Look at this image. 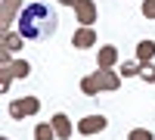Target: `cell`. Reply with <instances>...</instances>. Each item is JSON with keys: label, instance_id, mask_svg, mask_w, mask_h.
Returning a JSON list of instances; mask_svg holds the SVG:
<instances>
[{"label": "cell", "instance_id": "obj_3", "mask_svg": "<svg viewBox=\"0 0 155 140\" xmlns=\"http://www.w3.org/2000/svg\"><path fill=\"white\" fill-rule=\"evenodd\" d=\"M37 112H41V97H19V100L9 103V115L16 121L28 118V115H37Z\"/></svg>", "mask_w": 155, "mask_h": 140}, {"label": "cell", "instance_id": "obj_15", "mask_svg": "<svg viewBox=\"0 0 155 140\" xmlns=\"http://www.w3.org/2000/svg\"><path fill=\"white\" fill-rule=\"evenodd\" d=\"M140 78H143L146 84H155V66H152V62H143V69H140Z\"/></svg>", "mask_w": 155, "mask_h": 140}, {"label": "cell", "instance_id": "obj_7", "mask_svg": "<svg viewBox=\"0 0 155 140\" xmlns=\"http://www.w3.org/2000/svg\"><path fill=\"white\" fill-rule=\"evenodd\" d=\"M71 47H78V50H90V47H96V28H87V25H81V28L71 34Z\"/></svg>", "mask_w": 155, "mask_h": 140}, {"label": "cell", "instance_id": "obj_8", "mask_svg": "<svg viewBox=\"0 0 155 140\" xmlns=\"http://www.w3.org/2000/svg\"><path fill=\"white\" fill-rule=\"evenodd\" d=\"M50 121H53V128H56V137H59V140H68V137H71V131H74V128H71V121H68L65 112H56Z\"/></svg>", "mask_w": 155, "mask_h": 140}, {"label": "cell", "instance_id": "obj_10", "mask_svg": "<svg viewBox=\"0 0 155 140\" xmlns=\"http://www.w3.org/2000/svg\"><path fill=\"white\" fill-rule=\"evenodd\" d=\"M34 140H59L53 121H37V125H34Z\"/></svg>", "mask_w": 155, "mask_h": 140}, {"label": "cell", "instance_id": "obj_4", "mask_svg": "<svg viewBox=\"0 0 155 140\" xmlns=\"http://www.w3.org/2000/svg\"><path fill=\"white\" fill-rule=\"evenodd\" d=\"M109 128V118L106 115H87L78 121V134H84V137H93V134H102Z\"/></svg>", "mask_w": 155, "mask_h": 140}, {"label": "cell", "instance_id": "obj_2", "mask_svg": "<svg viewBox=\"0 0 155 140\" xmlns=\"http://www.w3.org/2000/svg\"><path fill=\"white\" fill-rule=\"evenodd\" d=\"M121 87V75L112 69H96L93 75H84L81 78V94L84 97H96L99 90H118Z\"/></svg>", "mask_w": 155, "mask_h": 140}, {"label": "cell", "instance_id": "obj_11", "mask_svg": "<svg viewBox=\"0 0 155 140\" xmlns=\"http://www.w3.org/2000/svg\"><path fill=\"white\" fill-rule=\"evenodd\" d=\"M137 59L140 62H152L155 59V41H140L137 44Z\"/></svg>", "mask_w": 155, "mask_h": 140}, {"label": "cell", "instance_id": "obj_1", "mask_svg": "<svg viewBox=\"0 0 155 140\" xmlns=\"http://www.w3.org/2000/svg\"><path fill=\"white\" fill-rule=\"evenodd\" d=\"M56 9L47 0H34L19 12V34L25 41H44L56 31Z\"/></svg>", "mask_w": 155, "mask_h": 140}, {"label": "cell", "instance_id": "obj_13", "mask_svg": "<svg viewBox=\"0 0 155 140\" xmlns=\"http://www.w3.org/2000/svg\"><path fill=\"white\" fill-rule=\"evenodd\" d=\"M22 41H25V37L19 31H6L3 34V50H6V53H16V50L22 47Z\"/></svg>", "mask_w": 155, "mask_h": 140}, {"label": "cell", "instance_id": "obj_12", "mask_svg": "<svg viewBox=\"0 0 155 140\" xmlns=\"http://www.w3.org/2000/svg\"><path fill=\"white\" fill-rule=\"evenodd\" d=\"M140 69H143V62L130 59V62H121V66H118V75H121V78H140Z\"/></svg>", "mask_w": 155, "mask_h": 140}, {"label": "cell", "instance_id": "obj_18", "mask_svg": "<svg viewBox=\"0 0 155 140\" xmlns=\"http://www.w3.org/2000/svg\"><path fill=\"white\" fill-rule=\"evenodd\" d=\"M3 140H9V137H3Z\"/></svg>", "mask_w": 155, "mask_h": 140}, {"label": "cell", "instance_id": "obj_17", "mask_svg": "<svg viewBox=\"0 0 155 140\" xmlns=\"http://www.w3.org/2000/svg\"><path fill=\"white\" fill-rule=\"evenodd\" d=\"M59 3H62V6H74L78 0H59Z\"/></svg>", "mask_w": 155, "mask_h": 140}, {"label": "cell", "instance_id": "obj_9", "mask_svg": "<svg viewBox=\"0 0 155 140\" xmlns=\"http://www.w3.org/2000/svg\"><path fill=\"white\" fill-rule=\"evenodd\" d=\"M96 62H99V69H115V62H118V47H99V53H96Z\"/></svg>", "mask_w": 155, "mask_h": 140}, {"label": "cell", "instance_id": "obj_5", "mask_svg": "<svg viewBox=\"0 0 155 140\" xmlns=\"http://www.w3.org/2000/svg\"><path fill=\"white\" fill-rule=\"evenodd\" d=\"M28 75H31V66L25 59H16V62H9V66H3V90H9L12 78H28Z\"/></svg>", "mask_w": 155, "mask_h": 140}, {"label": "cell", "instance_id": "obj_16", "mask_svg": "<svg viewBox=\"0 0 155 140\" xmlns=\"http://www.w3.org/2000/svg\"><path fill=\"white\" fill-rule=\"evenodd\" d=\"M143 16L146 19H155V0H143Z\"/></svg>", "mask_w": 155, "mask_h": 140}, {"label": "cell", "instance_id": "obj_6", "mask_svg": "<svg viewBox=\"0 0 155 140\" xmlns=\"http://www.w3.org/2000/svg\"><path fill=\"white\" fill-rule=\"evenodd\" d=\"M96 3L93 0H78L74 3V16H78V22L81 25H87V28H93V22H96Z\"/></svg>", "mask_w": 155, "mask_h": 140}, {"label": "cell", "instance_id": "obj_14", "mask_svg": "<svg viewBox=\"0 0 155 140\" xmlns=\"http://www.w3.org/2000/svg\"><path fill=\"white\" fill-rule=\"evenodd\" d=\"M127 140H155V134L149 128H134L130 134H127Z\"/></svg>", "mask_w": 155, "mask_h": 140}]
</instances>
